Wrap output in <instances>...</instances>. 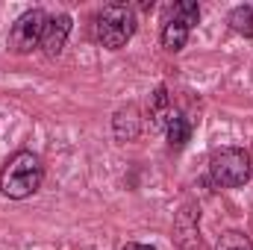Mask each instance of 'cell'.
I'll list each match as a JSON object with an SVG mask.
<instances>
[{
    "instance_id": "obj_1",
    "label": "cell",
    "mask_w": 253,
    "mask_h": 250,
    "mask_svg": "<svg viewBox=\"0 0 253 250\" xmlns=\"http://www.w3.org/2000/svg\"><path fill=\"white\" fill-rule=\"evenodd\" d=\"M44 183V162L33 150H15L0 168V194L9 200H27Z\"/></svg>"
},
{
    "instance_id": "obj_2",
    "label": "cell",
    "mask_w": 253,
    "mask_h": 250,
    "mask_svg": "<svg viewBox=\"0 0 253 250\" xmlns=\"http://www.w3.org/2000/svg\"><path fill=\"white\" fill-rule=\"evenodd\" d=\"M135 27H138L135 9L126 3H106L94 15V39L106 50H124L135 36Z\"/></svg>"
},
{
    "instance_id": "obj_3",
    "label": "cell",
    "mask_w": 253,
    "mask_h": 250,
    "mask_svg": "<svg viewBox=\"0 0 253 250\" xmlns=\"http://www.w3.org/2000/svg\"><path fill=\"white\" fill-rule=\"evenodd\" d=\"M253 177V156L245 147H218L209 156V180L218 188H242Z\"/></svg>"
},
{
    "instance_id": "obj_4",
    "label": "cell",
    "mask_w": 253,
    "mask_h": 250,
    "mask_svg": "<svg viewBox=\"0 0 253 250\" xmlns=\"http://www.w3.org/2000/svg\"><path fill=\"white\" fill-rule=\"evenodd\" d=\"M47 21H50V15L44 9H39V6L21 12L9 27V50L15 56H27L36 47H42V36H44Z\"/></svg>"
},
{
    "instance_id": "obj_5",
    "label": "cell",
    "mask_w": 253,
    "mask_h": 250,
    "mask_svg": "<svg viewBox=\"0 0 253 250\" xmlns=\"http://www.w3.org/2000/svg\"><path fill=\"white\" fill-rule=\"evenodd\" d=\"M74 30V18L68 12H59V15H50L47 27H44V36H42V53L47 59H59L68 44V36Z\"/></svg>"
},
{
    "instance_id": "obj_6",
    "label": "cell",
    "mask_w": 253,
    "mask_h": 250,
    "mask_svg": "<svg viewBox=\"0 0 253 250\" xmlns=\"http://www.w3.org/2000/svg\"><path fill=\"white\" fill-rule=\"evenodd\" d=\"M141 124H144V118H141V112H138L135 103H124V106H118L115 115H112V132H115V141H118V144H132V141H138V135H141Z\"/></svg>"
},
{
    "instance_id": "obj_7",
    "label": "cell",
    "mask_w": 253,
    "mask_h": 250,
    "mask_svg": "<svg viewBox=\"0 0 253 250\" xmlns=\"http://www.w3.org/2000/svg\"><path fill=\"white\" fill-rule=\"evenodd\" d=\"M200 209L183 206L174 218V239L183 250H197L200 248Z\"/></svg>"
},
{
    "instance_id": "obj_8",
    "label": "cell",
    "mask_w": 253,
    "mask_h": 250,
    "mask_svg": "<svg viewBox=\"0 0 253 250\" xmlns=\"http://www.w3.org/2000/svg\"><path fill=\"white\" fill-rule=\"evenodd\" d=\"M174 112H177V106H174V97H171L168 85H156L147 94V121H150V126L165 132V126L174 118Z\"/></svg>"
},
{
    "instance_id": "obj_9",
    "label": "cell",
    "mask_w": 253,
    "mask_h": 250,
    "mask_svg": "<svg viewBox=\"0 0 253 250\" xmlns=\"http://www.w3.org/2000/svg\"><path fill=\"white\" fill-rule=\"evenodd\" d=\"M189 36H191V27H186L183 21H177L174 15L165 18L162 24V33H159V42L168 53H180L186 44H189Z\"/></svg>"
},
{
    "instance_id": "obj_10",
    "label": "cell",
    "mask_w": 253,
    "mask_h": 250,
    "mask_svg": "<svg viewBox=\"0 0 253 250\" xmlns=\"http://www.w3.org/2000/svg\"><path fill=\"white\" fill-rule=\"evenodd\" d=\"M165 138H168V147L171 150H183L191 138V121L183 112H174V118L165 126Z\"/></svg>"
},
{
    "instance_id": "obj_11",
    "label": "cell",
    "mask_w": 253,
    "mask_h": 250,
    "mask_svg": "<svg viewBox=\"0 0 253 250\" xmlns=\"http://www.w3.org/2000/svg\"><path fill=\"white\" fill-rule=\"evenodd\" d=\"M227 24L236 36L242 39H253V6L251 3H242V6H233L230 15H227Z\"/></svg>"
},
{
    "instance_id": "obj_12",
    "label": "cell",
    "mask_w": 253,
    "mask_h": 250,
    "mask_svg": "<svg viewBox=\"0 0 253 250\" xmlns=\"http://www.w3.org/2000/svg\"><path fill=\"white\" fill-rule=\"evenodd\" d=\"M168 15H174L177 21H183V24H186V27H191V30L200 24V6H197L194 0H180V3H174Z\"/></svg>"
},
{
    "instance_id": "obj_13",
    "label": "cell",
    "mask_w": 253,
    "mask_h": 250,
    "mask_svg": "<svg viewBox=\"0 0 253 250\" xmlns=\"http://www.w3.org/2000/svg\"><path fill=\"white\" fill-rule=\"evenodd\" d=\"M215 250H253V242L251 236L242 233V230H227V233H221Z\"/></svg>"
},
{
    "instance_id": "obj_14",
    "label": "cell",
    "mask_w": 253,
    "mask_h": 250,
    "mask_svg": "<svg viewBox=\"0 0 253 250\" xmlns=\"http://www.w3.org/2000/svg\"><path fill=\"white\" fill-rule=\"evenodd\" d=\"M121 250H156L153 245H144V242H126Z\"/></svg>"
}]
</instances>
